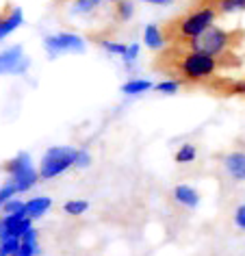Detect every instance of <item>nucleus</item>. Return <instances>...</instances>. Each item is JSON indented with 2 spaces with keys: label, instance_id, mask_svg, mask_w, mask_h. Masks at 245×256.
<instances>
[{
  "label": "nucleus",
  "instance_id": "f3484780",
  "mask_svg": "<svg viewBox=\"0 0 245 256\" xmlns=\"http://www.w3.org/2000/svg\"><path fill=\"white\" fill-rule=\"evenodd\" d=\"M196 156H198V146L196 144H182L176 150V154H174V161L178 165H184V163H193Z\"/></svg>",
  "mask_w": 245,
  "mask_h": 256
},
{
  "label": "nucleus",
  "instance_id": "c85d7f7f",
  "mask_svg": "<svg viewBox=\"0 0 245 256\" xmlns=\"http://www.w3.org/2000/svg\"><path fill=\"white\" fill-rule=\"evenodd\" d=\"M139 56V44H128V50L124 54V63H132Z\"/></svg>",
  "mask_w": 245,
  "mask_h": 256
},
{
  "label": "nucleus",
  "instance_id": "f257e3e1",
  "mask_svg": "<svg viewBox=\"0 0 245 256\" xmlns=\"http://www.w3.org/2000/svg\"><path fill=\"white\" fill-rule=\"evenodd\" d=\"M154 70L167 74L172 80L182 85H206L228 66L212 54L186 46H165L154 59Z\"/></svg>",
  "mask_w": 245,
  "mask_h": 256
},
{
  "label": "nucleus",
  "instance_id": "20e7f679",
  "mask_svg": "<svg viewBox=\"0 0 245 256\" xmlns=\"http://www.w3.org/2000/svg\"><path fill=\"white\" fill-rule=\"evenodd\" d=\"M76 156H78V150L70 148V146H54V148H48L46 154L42 158V163H40V178L50 180V178L63 174L66 170L76 165Z\"/></svg>",
  "mask_w": 245,
  "mask_h": 256
},
{
  "label": "nucleus",
  "instance_id": "423d86ee",
  "mask_svg": "<svg viewBox=\"0 0 245 256\" xmlns=\"http://www.w3.org/2000/svg\"><path fill=\"white\" fill-rule=\"evenodd\" d=\"M217 96H243L245 98V78H230V76H215L204 85Z\"/></svg>",
  "mask_w": 245,
  "mask_h": 256
},
{
  "label": "nucleus",
  "instance_id": "39448f33",
  "mask_svg": "<svg viewBox=\"0 0 245 256\" xmlns=\"http://www.w3.org/2000/svg\"><path fill=\"white\" fill-rule=\"evenodd\" d=\"M44 46L50 54H59V52H82L85 44L78 35L74 33H56V35H48L44 40Z\"/></svg>",
  "mask_w": 245,
  "mask_h": 256
},
{
  "label": "nucleus",
  "instance_id": "6e6552de",
  "mask_svg": "<svg viewBox=\"0 0 245 256\" xmlns=\"http://www.w3.org/2000/svg\"><path fill=\"white\" fill-rule=\"evenodd\" d=\"M222 168L226 176L234 182H245V152L234 150L222 156Z\"/></svg>",
  "mask_w": 245,
  "mask_h": 256
},
{
  "label": "nucleus",
  "instance_id": "c756f323",
  "mask_svg": "<svg viewBox=\"0 0 245 256\" xmlns=\"http://www.w3.org/2000/svg\"><path fill=\"white\" fill-rule=\"evenodd\" d=\"M144 2H150V4H172L174 0H144Z\"/></svg>",
  "mask_w": 245,
  "mask_h": 256
},
{
  "label": "nucleus",
  "instance_id": "ddd939ff",
  "mask_svg": "<svg viewBox=\"0 0 245 256\" xmlns=\"http://www.w3.org/2000/svg\"><path fill=\"white\" fill-rule=\"evenodd\" d=\"M9 180L18 187V194H24V191H28L37 180H40V172L33 170V165H30V168H26L24 172H20V174L9 176Z\"/></svg>",
  "mask_w": 245,
  "mask_h": 256
},
{
  "label": "nucleus",
  "instance_id": "412c9836",
  "mask_svg": "<svg viewBox=\"0 0 245 256\" xmlns=\"http://www.w3.org/2000/svg\"><path fill=\"white\" fill-rule=\"evenodd\" d=\"M130 16H132V2H128V0H118V2L113 4L115 22H126V20H130Z\"/></svg>",
  "mask_w": 245,
  "mask_h": 256
},
{
  "label": "nucleus",
  "instance_id": "6ab92c4d",
  "mask_svg": "<svg viewBox=\"0 0 245 256\" xmlns=\"http://www.w3.org/2000/svg\"><path fill=\"white\" fill-rule=\"evenodd\" d=\"M115 4L118 0H76L74 2V11L76 14H92L100 7V4Z\"/></svg>",
  "mask_w": 245,
  "mask_h": 256
},
{
  "label": "nucleus",
  "instance_id": "f03ea898",
  "mask_svg": "<svg viewBox=\"0 0 245 256\" xmlns=\"http://www.w3.org/2000/svg\"><path fill=\"white\" fill-rule=\"evenodd\" d=\"M243 44H245V30L243 28L226 30L222 26H210L208 30H204L198 40L186 44V48L212 54V56H217V59H222L226 66H228V70H236V68L243 66L241 54L236 52Z\"/></svg>",
  "mask_w": 245,
  "mask_h": 256
},
{
  "label": "nucleus",
  "instance_id": "a211bd4d",
  "mask_svg": "<svg viewBox=\"0 0 245 256\" xmlns=\"http://www.w3.org/2000/svg\"><path fill=\"white\" fill-rule=\"evenodd\" d=\"M148 89H154V85L150 80H146V78H132V80H128V82L122 85V92L128 94V96L144 94V92H148Z\"/></svg>",
  "mask_w": 245,
  "mask_h": 256
},
{
  "label": "nucleus",
  "instance_id": "4468645a",
  "mask_svg": "<svg viewBox=\"0 0 245 256\" xmlns=\"http://www.w3.org/2000/svg\"><path fill=\"white\" fill-rule=\"evenodd\" d=\"M144 42H146V46L152 48V50H163L165 44H167L165 35H163V28L156 26V24H148V26H146Z\"/></svg>",
  "mask_w": 245,
  "mask_h": 256
},
{
  "label": "nucleus",
  "instance_id": "0eeeda50",
  "mask_svg": "<svg viewBox=\"0 0 245 256\" xmlns=\"http://www.w3.org/2000/svg\"><path fill=\"white\" fill-rule=\"evenodd\" d=\"M28 61H22V46H11L0 52V74H22Z\"/></svg>",
  "mask_w": 245,
  "mask_h": 256
},
{
  "label": "nucleus",
  "instance_id": "9d476101",
  "mask_svg": "<svg viewBox=\"0 0 245 256\" xmlns=\"http://www.w3.org/2000/svg\"><path fill=\"white\" fill-rule=\"evenodd\" d=\"M172 196L180 206H186V208H196L200 204V194H198L196 187H191V184H176L172 191Z\"/></svg>",
  "mask_w": 245,
  "mask_h": 256
},
{
  "label": "nucleus",
  "instance_id": "dca6fc26",
  "mask_svg": "<svg viewBox=\"0 0 245 256\" xmlns=\"http://www.w3.org/2000/svg\"><path fill=\"white\" fill-rule=\"evenodd\" d=\"M26 168H30V158H28L26 152H24V154H18L16 158H11V161H7V163L2 165V170L7 172L9 176L20 174V172H24Z\"/></svg>",
  "mask_w": 245,
  "mask_h": 256
},
{
  "label": "nucleus",
  "instance_id": "393cba45",
  "mask_svg": "<svg viewBox=\"0 0 245 256\" xmlns=\"http://www.w3.org/2000/svg\"><path fill=\"white\" fill-rule=\"evenodd\" d=\"M16 194H18V187H16V184L11 182V180L4 182L2 187H0V208H2L4 204H7V202H9V200H11V198H14Z\"/></svg>",
  "mask_w": 245,
  "mask_h": 256
},
{
  "label": "nucleus",
  "instance_id": "a878e982",
  "mask_svg": "<svg viewBox=\"0 0 245 256\" xmlns=\"http://www.w3.org/2000/svg\"><path fill=\"white\" fill-rule=\"evenodd\" d=\"M2 213H4V215L26 213V202H22V200H9V202L2 206Z\"/></svg>",
  "mask_w": 245,
  "mask_h": 256
},
{
  "label": "nucleus",
  "instance_id": "1a4fd4ad",
  "mask_svg": "<svg viewBox=\"0 0 245 256\" xmlns=\"http://www.w3.org/2000/svg\"><path fill=\"white\" fill-rule=\"evenodd\" d=\"M22 22H24L22 9L7 2L2 9H0V40H4L7 35H11Z\"/></svg>",
  "mask_w": 245,
  "mask_h": 256
},
{
  "label": "nucleus",
  "instance_id": "5701e85b",
  "mask_svg": "<svg viewBox=\"0 0 245 256\" xmlns=\"http://www.w3.org/2000/svg\"><path fill=\"white\" fill-rule=\"evenodd\" d=\"M18 246H20L18 236H2L0 239V256H14Z\"/></svg>",
  "mask_w": 245,
  "mask_h": 256
},
{
  "label": "nucleus",
  "instance_id": "aec40b11",
  "mask_svg": "<svg viewBox=\"0 0 245 256\" xmlns=\"http://www.w3.org/2000/svg\"><path fill=\"white\" fill-rule=\"evenodd\" d=\"M94 40L98 42L100 46L106 50V52H111V54H120V56H124V54H126V50H128V44L113 42V40H108V37H94Z\"/></svg>",
  "mask_w": 245,
  "mask_h": 256
},
{
  "label": "nucleus",
  "instance_id": "4be33fe9",
  "mask_svg": "<svg viewBox=\"0 0 245 256\" xmlns=\"http://www.w3.org/2000/svg\"><path fill=\"white\" fill-rule=\"evenodd\" d=\"M180 87H182V82H180V80L167 78V80L156 82V85H154V92H156V94H165V96H172V94H178Z\"/></svg>",
  "mask_w": 245,
  "mask_h": 256
},
{
  "label": "nucleus",
  "instance_id": "f8f14e48",
  "mask_svg": "<svg viewBox=\"0 0 245 256\" xmlns=\"http://www.w3.org/2000/svg\"><path fill=\"white\" fill-rule=\"evenodd\" d=\"M40 252V243H37V230L30 228L20 236V246L14 252V256H35Z\"/></svg>",
  "mask_w": 245,
  "mask_h": 256
},
{
  "label": "nucleus",
  "instance_id": "b1692460",
  "mask_svg": "<svg viewBox=\"0 0 245 256\" xmlns=\"http://www.w3.org/2000/svg\"><path fill=\"white\" fill-rule=\"evenodd\" d=\"M89 208V202L87 200H70V202H66L63 204V210H66L68 215H82L85 210Z\"/></svg>",
  "mask_w": 245,
  "mask_h": 256
},
{
  "label": "nucleus",
  "instance_id": "7ed1b4c3",
  "mask_svg": "<svg viewBox=\"0 0 245 256\" xmlns=\"http://www.w3.org/2000/svg\"><path fill=\"white\" fill-rule=\"evenodd\" d=\"M219 14L210 7H202L196 4L191 11L174 18V20L165 22L163 26V35L167 40V46H186L189 42L198 40L204 30H208L210 26H215Z\"/></svg>",
  "mask_w": 245,
  "mask_h": 256
},
{
  "label": "nucleus",
  "instance_id": "9b49d317",
  "mask_svg": "<svg viewBox=\"0 0 245 256\" xmlns=\"http://www.w3.org/2000/svg\"><path fill=\"white\" fill-rule=\"evenodd\" d=\"M198 4L215 9L219 16L236 14V11H245V0H198Z\"/></svg>",
  "mask_w": 245,
  "mask_h": 256
},
{
  "label": "nucleus",
  "instance_id": "cd10ccee",
  "mask_svg": "<svg viewBox=\"0 0 245 256\" xmlns=\"http://www.w3.org/2000/svg\"><path fill=\"white\" fill-rule=\"evenodd\" d=\"M92 165V154L87 150H78V156H76V168H89Z\"/></svg>",
  "mask_w": 245,
  "mask_h": 256
},
{
  "label": "nucleus",
  "instance_id": "bb28decb",
  "mask_svg": "<svg viewBox=\"0 0 245 256\" xmlns=\"http://www.w3.org/2000/svg\"><path fill=\"white\" fill-rule=\"evenodd\" d=\"M232 222H234V226L238 230H245V202L238 204L234 208V217H232Z\"/></svg>",
  "mask_w": 245,
  "mask_h": 256
},
{
  "label": "nucleus",
  "instance_id": "2eb2a0df",
  "mask_svg": "<svg viewBox=\"0 0 245 256\" xmlns=\"http://www.w3.org/2000/svg\"><path fill=\"white\" fill-rule=\"evenodd\" d=\"M52 206V200L46 196H40V198H33V200L26 202V215L30 220H37V217L46 215V210Z\"/></svg>",
  "mask_w": 245,
  "mask_h": 256
}]
</instances>
